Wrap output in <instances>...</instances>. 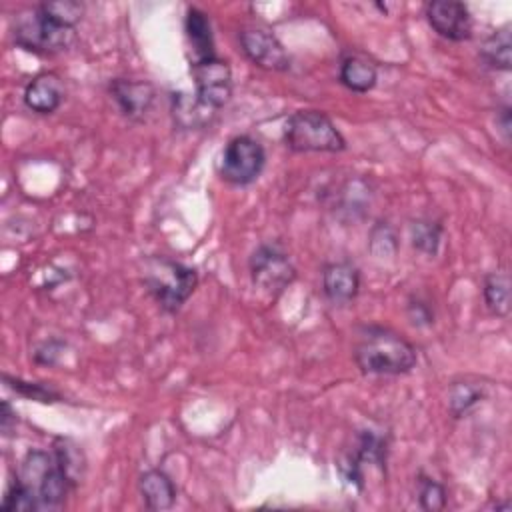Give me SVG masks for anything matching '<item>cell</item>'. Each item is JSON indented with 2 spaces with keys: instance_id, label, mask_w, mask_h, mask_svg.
Returning <instances> with one entry per match:
<instances>
[{
  "instance_id": "ac0fdd59",
  "label": "cell",
  "mask_w": 512,
  "mask_h": 512,
  "mask_svg": "<svg viewBox=\"0 0 512 512\" xmlns=\"http://www.w3.org/2000/svg\"><path fill=\"white\" fill-rule=\"evenodd\" d=\"M482 62L492 70L508 72L512 66V36L510 26H502L492 32L480 46Z\"/></svg>"
},
{
  "instance_id": "d6986e66",
  "label": "cell",
  "mask_w": 512,
  "mask_h": 512,
  "mask_svg": "<svg viewBox=\"0 0 512 512\" xmlns=\"http://www.w3.org/2000/svg\"><path fill=\"white\" fill-rule=\"evenodd\" d=\"M482 298L486 308L506 318L510 314V278L504 272H490L482 280Z\"/></svg>"
},
{
  "instance_id": "ffe728a7",
  "label": "cell",
  "mask_w": 512,
  "mask_h": 512,
  "mask_svg": "<svg viewBox=\"0 0 512 512\" xmlns=\"http://www.w3.org/2000/svg\"><path fill=\"white\" fill-rule=\"evenodd\" d=\"M442 224L432 218H418L410 224V240L412 246L428 256H434L442 242Z\"/></svg>"
},
{
  "instance_id": "44dd1931",
  "label": "cell",
  "mask_w": 512,
  "mask_h": 512,
  "mask_svg": "<svg viewBox=\"0 0 512 512\" xmlns=\"http://www.w3.org/2000/svg\"><path fill=\"white\" fill-rule=\"evenodd\" d=\"M54 454L60 462V466L64 468V472L68 474L70 482L76 486L82 476H84V470H86V458H84V452L80 450L78 444H74L72 440H56V446H54Z\"/></svg>"
},
{
  "instance_id": "6da1fadb",
  "label": "cell",
  "mask_w": 512,
  "mask_h": 512,
  "mask_svg": "<svg viewBox=\"0 0 512 512\" xmlns=\"http://www.w3.org/2000/svg\"><path fill=\"white\" fill-rule=\"evenodd\" d=\"M354 362L364 374L400 376L418 364V352L402 334L384 326H362L354 344Z\"/></svg>"
},
{
  "instance_id": "9a60e30c",
  "label": "cell",
  "mask_w": 512,
  "mask_h": 512,
  "mask_svg": "<svg viewBox=\"0 0 512 512\" xmlns=\"http://www.w3.org/2000/svg\"><path fill=\"white\" fill-rule=\"evenodd\" d=\"M138 492L148 510H168L176 502V486L172 478L160 468H152L140 474Z\"/></svg>"
},
{
  "instance_id": "2e32d148",
  "label": "cell",
  "mask_w": 512,
  "mask_h": 512,
  "mask_svg": "<svg viewBox=\"0 0 512 512\" xmlns=\"http://www.w3.org/2000/svg\"><path fill=\"white\" fill-rule=\"evenodd\" d=\"M338 80L344 88H348L352 92H358V94H364V92H368L376 86L378 70L370 60H366L358 54H346L340 60Z\"/></svg>"
},
{
  "instance_id": "4316f807",
  "label": "cell",
  "mask_w": 512,
  "mask_h": 512,
  "mask_svg": "<svg viewBox=\"0 0 512 512\" xmlns=\"http://www.w3.org/2000/svg\"><path fill=\"white\" fill-rule=\"evenodd\" d=\"M14 426H16V410H12L10 402L4 400L0 406V430L4 436H10Z\"/></svg>"
},
{
  "instance_id": "d4e9b609",
  "label": "cell",
  "mask_w": 512,
  "mask_h": 512,
  "mask_svg": "<svg viewBox=\"0 0 512 512\" xmlns=\"http://www.w3.org/2000/svg\"><path fill=\"white\" fill-rule=\"evenodd\" d=\"M418 504L426 512H436L446 506V488L430 476H418Z\"/></svg>"
},
{
  "instance_id": "52a82bcc",
  "label": "cell",
  "mask_w": 512,
  "mask_h": 512,
  "mask_svg": "<svg viewBox=\"0 0 512 512\" xmlns=\"http://www.w3.org/2000/svg\"><path fill=\"white\" fill-rule=\"evenodd\" d=\"M248 268L254 286L270 296L282 294L296 278L288 254L276 244H260L250 256Z\"/></svg>"
},
{
  "instance_id": "9c48e42d",
  "label": "cell",
  "mask_w": 512,
  "mask_h": 512,
  "mask_svg": "<svg viewBox=\"0 0 512 512\" xmlns=\"http://www.w3.org/2000/svg\"><path fill=\"white\" fill-rule=\"evenodd\" d=\"M240 50L258 68L272 72H286L290 68V56L276 34L264 26H244L238 32Z\"/></svg>"
},
{
  "instance_id": "5b68a950",
  "label": "cell",
  "mask_w": 512,
  "mask_h": 512,
  "mask_svg": "<svg viewBox=\"0 0 512 512\" xmlns=\"http://www.w3.org/2000/svg\"><path fill=\"white\" fill-rule=\"evenodd\" d=\"M284 144L292 152H342L346 138L320 110H296L282 128Z\"/></svg>"
},
{
  "instance_id": "83f0119b",
  "label": "cell",
  "mask_w": 512,
  "mask_h": 512,
  "mask_svg": "<svg viewBox=\"0 0 512 512\" xmlns=\"http://www.w3.org/2000/svg\"><path fill=\"white\" fill-rule=\"evenodd\" d=\"M500 116H502V130H504V136L508 138V134H510V108L508 106H504L502 110H500Z\"/></svg>"
},
{
  "instance_id": "e0dca14e",
  "label": "cell",
  "mask_w": 512,
  "mask_h": 512,
  "mask_svg": "<svg viewBox=\"0 0 512 512\" xmlns=\"http://www.w3.org/2000/svg\"><path fill=\"white\" fill-rule=\"evenodd\" d=\"M216 112L208 106H204L196 96H188L184 92H178L172 96V116L174 122L184 130H196L210 124L212 116Z\"/></svg>"
},
{
  "instance_id": "3957f363",
  "label": "cell",
  "mask_w": 512,
  "mask_h": 512,
  "mask_svg": "<svg viewBox=\"0 0 512 512\" xmlns=\"http://www.w3.org/2000/svg\"><path fill=\"white\" fill-rule=\"evenodd\" d=\"M144 286L154 302L168 314L178 312L198 286L194 268L166 256H152L144 262Z\"/></svg>"
},
{
  "instance_id": "7a4b0ae2",
  "label": "cell",
  "mask_w": 512,
  "mask_h": 512,
  "mask_svg": "<svg viewBox=\"0 0 512 512\" xmlns=\"http://www.w3.org/2000/svg\"><path fill=\"white\" fill-rule=\"evenodd\" d=\"M14 482L30 496L36 510L58 508L68 490L74 486L60 466L56 454L46 450H30L20 462Z\"/></svg>"
},
{
  "instance_id": "5bb4252c",
  "label": "cell",
  "mask_w": 512,
  "mask_h": 512,
  "mask_svg": "<svg viewBox=\"0 0 512 512\" xmlns=\"http://www.w3.org/2000/svg\"><path fill=\"white\" fill-rule=\"evenodd\" d=\"M184 34L190 52V62H200L216 56L214 36L208 16L198 8H188L184 18Z\"/></svg>"
},
{
  "instance_id": "ba28073f",
  "label": "cell",
  "mask_w": 512,
  "mask_h": 512,
  "mask_svg": "<svg viewBox=\"0 0 512 512\" xmlns=\"http://www.w3.org/2000/svg\"><path fill=\"white\" fill-rule=\"evenodd\" d=\"M194 80V96L214 112H218L232 96V70L226 60L212 56L200 62H190Z\"/></svg>"
},
{
  "instance_id": "8992f818",
  "label": "cell",
  "mask_w": 512,
  "mask_h": 512,
  "mask_svg": "<svg viewBox=\"0 0 512 512\" xmlns=\"http://www.w3.org/2000/svg\"><path fill=\"white\" fill-rule=\"evenodd\" d=\"M266 166V150L250 134H238L228 140L218 160V174L234 186H248L258 180Z\"/></svg>"
},
{
  "instance_id": "277c9868",
  "label": "cell",
  "mask_w": 512,
  "mask_h": 512,
  "mask_svg": "<svg viewBox=\"0 0 512 512\" xmlns=\"http://www.w3.org/2000/svg\"><path fill=\"white\" fill-rule=\"evenodd\" d=\"M14 44L26 52L52 56L66 52L76 42V28L46 16L38 6L16 16L12 26Z\"/></svg>"
},
{
  "instance_id": "30bf717a",
  "label": "cell",
  "mask_w": 512,
  "mask_h": 512,
  "mask_svg": "<svg viewBox=\"0 0 512 512\" xmlns=\"http://www.w3.org/2000/svg\"><path fill=\"white\" fill-rule=\"evenodd\" d=\"M426 20L438 36L450 42H464L472 38L474 20L464 2L434 0L426 4Z\"/></svg>"
},
{
  "instance_id": "cb8c5ba5",
  "label": "cell",
  "mask_w": 512,
  "mask_h": 512,
  "mask_svg": "<svg viewBox=\"0 0 512 512\" xmlns=\"http://www.w3.org/2000/svg\"><path fill=\"white\" fill-rule=\"evenodd\" d=\"M38 8L50 16L52 20L76 28V24L82 20L84 16V4L76 2V0H54V2H42L38 4Z\"/></svg>"
},
{
  "instance_id": "484cf974",
  "label": "cell",
  "mask_w": 512,
  "mask_h": 512,
  "mask_svg": "<svg viewBox=\"0 0 512 512\" xmlns=\"http://www.w3.org/2000/svg\"><path fill=\"white\" fill-rule=\"evenodd\" d=\"M406 308H408V318H410L412 324L428 326V324L434 322V310H432V306L426 300H422L418 296H412L408 300Z\"/></svg>"
},
{
  "instance_id": "8fae6325",
  "label": "cell",
  "mask_w": 512,
  "mask_h": 512,
  "mask_svg": "<svg viewBox=\"0 0 512 512\" xmlns=\"http://www.w3.org/2000/svg\"><path fill=\"white\" fill-rule=\"evenodd\" d=\"M108 92L122 116L132 122L144 120L156 100V88L148 80L114 78L108 84Z\"/></svg>"
},
{
  "instance_id": "7c38bea8",
  "label": "cell",
  "mask_w": 512,
  "mask_h": 512,
  "mask_svg": "<svg viewBox=\"0 0 512 512\" xmlns=\"http://www.w3.org/2000/svg\"><path fill=\"white\" fill-rule=\"evenodd\" d=\"M360 290V272L350 262H330L322 270V292L334 306H348Z\"/></svg>"
},
{
  "instance_id": "603a6c76",
  "label": "cell",
  "mask_w": 512,
  "mask_h": 512,
  "mask_svg": "<svg viewBox=\"0 0 512 512\" xmlns=\"http://www.w3.org/2000/svg\"><path fill=\"white\" fill-rule=\"evenodd\" d=\"M4 384L10 390H14L16 394H20V396H24L28 400L42 402V404H54V402L62 400V396L54 388H50V386H46L42 382H28V380L12 378V376L4 374Z\"/></svg>"
},
{
  "instance_id": "7402d4cb",
  "label": "cell",
  "mask_w": 512,
  "mask_h": 512,
  "mask_svg": "<svg viewBox=\"0 0 512 512\" xmlns=\"http://www.w3.org/2000/svg\"><path fill=\"white\" fill-rule=\"evenodd\" d=\"M484 398V390L472 382H454L448 394V408L454 418H462Z\"/></svg>"
},
{
  "instance_id": "4fadbf2b",
  "label": "cell",
  "mask_w": 512,
  "mask_h": 512,
  "mask_svg": "<svg viewBox=\"0 0 512 512\" xmlns=\"http://www.w3.org/2000/svg\"><path fill=\"white\" fill-rule=\"evenodd\" d=\"M64 100V84L58 74L42 72L24 88V104L36 114H52Z\"/></svg>"
}]
</instances>
